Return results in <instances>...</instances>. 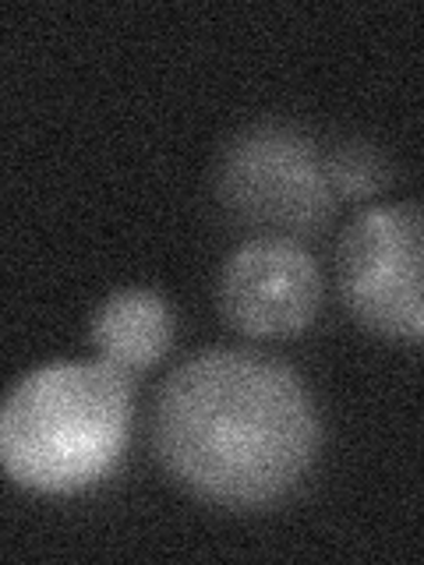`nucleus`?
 Listing matches in <instances>:
<instances>
[{"label":"nucleus","mask_w":424,"mask_h":565,"mask_svg":"<svg viewBox=\"0 0 424 565\" xmlns=\"http://www.w3.org/2000/svg\"><path fill=\"white\" fill-rule=\"evenodd\" d=\"M315 399L290 364L255 350H202L152 403V449L177 484L226 509L273 505L318 456Z\"/></svg>","instance_id":"f257e3e1"},{"label":"nucleus","mask_w":424,"mask_h":565,"mask_svg":"<svg viewBox=\"0 0 424 565\" xmlns=\"http://www.w3.org/2000/svg\"><path fill=\"white\" fill-rule=\"evenodd\" d=\"M131 435V379L106 361H53L0 403V470L18 488L75 494L117 467Z\"/></svg>","instance_id":"f03ea898"},{"label":"nucleus","mask_w":424,"mask_h":565,"mask_svg":"<svg viewBox=\"0 0 424 565\" xmlns=\"http://www.w3.org/2000/svg\"><path fill=\"white\" fill-rule=\"evenodd\" d=\"M216 194L234 220L290 241L318 234L336 205L322 152L287 124H252L230 138L216 163Z\"/></svg>","instance_id":"7ed1b4c3"},{"label":"nucleus","mask_w":424,"mask_h":565,"mask_svg":"<svg viewBox=\"0 0 424 565\" xmlns=\"http://www.w3.org/2000/svg\"><path fill=\"white\" fill-rule=\"evenodd\" d=\"M421 262L424 226L417 205L400 202L361 212L336 247L343 305L364 329L417 347L424 332Z\"/></svg>","instance_id":"20e7f679"},{"label":"nucleus","mask_w":424,"mask_h":565,"mask_svg":"<svg viewBox=\"0 0 424 565\" xmlns=\"http://www.w3.org/2000/svg\"><path fill=\"white\" fill-rule=\"evenodd\" d=\"M322 305L318 262L290 237L262 234L244 241L220 273V311L255 340L294 335Z\"/></svg>","instance_id":"39448f33"},{"label":"nucleus","mask_w":424,"mask_h":565,"mask_svg":"<svg viewBox=\"0 0 424 565\" xmlns=\"http://www.w3.org/2000/svg\"><path fill=\"white\" fill-rule=\"evenodd\" d=\"M88 340L99 361L120 367L124 375H138L170 350L173 315L159 294L146 287H124L96 308L88 322Z\"/></svg>","instance_id":"423d86ee"},{"label":"nucleus","mask_w":424,"mask_h":565,"mask_svg":"<svg viewBox=\"0 0 424 565\" xmlns=\"http://www.w3.org/2000/svg\"><path fill=\"white\" fill-rule=\"evenodd\" d=\"M322 170L336 199L343 194L350 202L371 199L389 181L385 159L379 156V149L364 146V141H343V146H336L329 156H322Z\"/></svg>","instance_id":"0eeeda50"}]
</instances>
